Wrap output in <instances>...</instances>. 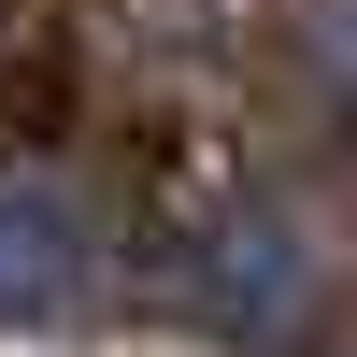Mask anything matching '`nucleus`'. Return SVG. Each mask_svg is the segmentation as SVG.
Listing matches in <instances>:
<instances>
[{
    "label": "nucleus",
    "mask_w": 357,
    "mask_h": 357,
    "mask_svg": "<svg viewBox=\"0 0 357 357\" xmlns=\"http://www.w3.org/2000/svg\"><path fill=\"white\" fill-rule=\"evenodd\" d=\"M301 57H314V100L357 129V0H301Z\"/></svg>",
    "instance_id": "7ed1b4c3"
},
{
    "label": "nucleus",
    "mask_w": 357,
    "mask_h": 357,
    "mask_svg": "<svg viewBox=\"0 0 357 357\" xmlns=\"http://www.w3.org/2000/svg\"><path fill=\"white\" fill-rule=\"evenodd\" d=\"M114 301V243L86 186L57 172H0V329H86Z\"/></svg>",
    "instance_id": "f03ea898"
},
{
    "label": "nucleus",
    "mask_w": 357,
    "mask_h": 357,
    "mask_svg": "<svg viewBox=\"0 0 357 357\" xmlns=\"http://www.w3.org/2000/svg\"><path fill=\"white\" fill-rule=\"evenodd\" d=\"M158 301L186 314V329L215 343H314L329 329V272H314V229L286 215V200H215V215H186L158 243Z\"/></svg>",
    "instance_id": "f257e3e1"
}]
</instances>
